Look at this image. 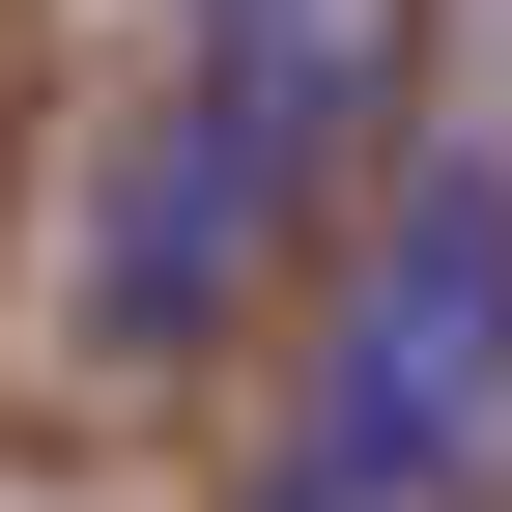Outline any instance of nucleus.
Instances as JSON below:
<instances>
[{"instance_id":"f257e3e1","label":"nucleus","mask_w":512,"mask_h":512,"mask_svg":"<svg viewBox=\"0 0 512 512\" xmlns=\"http://www.w3.org/2000/svg\"><path fill=\"white\" fill-rule=\"evenodd\" d=\"M484 427H512V171H484V143H399V200H370V256H342V342H313V427H285V456L370 484V512H456Z\"/></svg>"},{"instance_id":"f03ea898","label":"nucleus","mask_w":512,"mask_h":512,"mask_svg":"<svg viewBox=\"0 0 512 512\" xmlns=\"http://www.w3.org/2000/svg\"><path fill=\"white\" fill-rule=\"evenodd\" d=\"M256 256H285V228H256V171L200 143V114H171V143L114 171V228H86V342H114V370H200Z\"/></svg>"}]
</instances>
